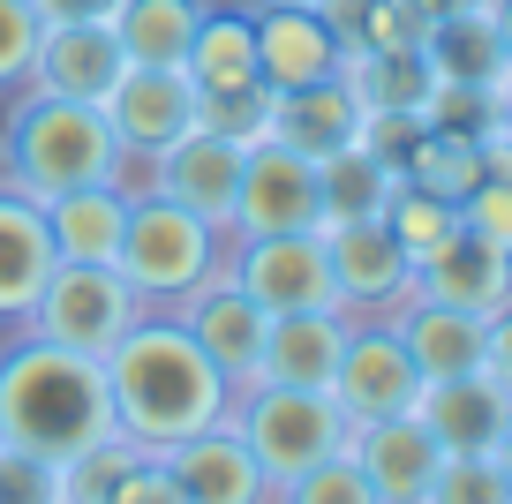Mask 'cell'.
<instances>
[{
    "mask_svg": "<svg viewBox=\"0 0 512 504\" xmlns=\"http://www.w3.org/2000/svg\"><path fill=\"white\" fill-rule=\"evenodd\" d=\"M226 422L241 429V444L256 452V467L279 482H294V474H309L317 459L347 452V414H339L332 392H302V384H241L234 407H226Z\"/></svg>",
    "mask_w": 512,
    "mask_h": 504,
    "instance_id": "obj_5",
    "label": "cell"
},
{
    "mask_svg": "<svg viewBox=\"0 0 512 504\" xmlns=\"http://www.w3.org/2000/svg\"><path fill=\"white\" fill-rule=\"evenodd\" d=\"M422 128H445V136H490L497 128V98L467 91V83H430V106H422Z\"/></svg>",
    "mask_w": 512,
    "mask_h": 504,
    "instance_id": "obj_37",
    "label": "cell"
},
{
    "mask_svg": "<svg viewBox=\"0 0 512 504\" xmlns=\"http://www.w3.org/2000/svg\"><path fill=\"white\" fill-rule=\"evenodd\" d=\"M38 23H113L121 0H31Z\"/></svg>",
    "mask_w": 512,
    "mask_h": 504,
    "instance_id": "obj_42",
    "label": "cell"
},
{
    "mask_svg": "<svg viewBox=\"0 0 512 504\" xmlns=\"http://www.w3.org/2000/svg\"><path fill=\"white\" fill-rule=\"evenodd\" d=\"M490 16H497V46H505V68H512V0H490Z\"/></svg>",
    "mask_w": 512,
    "mask_h": 504,
    "instance_id": "obj_44",
    "label": "cell"
},
{
    "mask_svg": "<svg viewBox=\"0 0 512 504\" xmlns=\"http://www.w3.org/2000/svg\"><path fill=\"white\" fill-rule=\"evenodd\" d=\"M347 91H354V106L362 113H415L422 121V106H430V61L422 53H347Z\"/></svg>",
    "mask_w": 512,
    "mask_h": 504,
    "instance_id": "obj_29",
    "label": "cell"
},
{
    "mask_svg": "<svg viewBox=\"0 0 512 504\" xmlns=\"http://www.w3.org/2000/svg\"><path fill=\"white\" fill-rule=\"evenodd\" d=\"M347 459L369 474L377 504H422L430 497V474L445 467L437 437L422 429V414H377V422H354L347 429Z\"/></svg>",
    "mask_w": 512,
    "mask_h": 504,
    "instance_id": "obj_13",
    "label": "cell"
},
{
    "mask_svg": "<svg viewBox=\"0 0 512 504\" xmlns=\"http://www.w3.org/2000/svg\"><path fill=\"white\" fill-rule=\"evenodd\" d=\"M422 61H430L437 83H467V91H490L512 76L505 68V46H497V16L490 0H475V8H460V16L430 23V38H422Z\"/></svg>",
    "mask_w": 512,
    "mask_h": 504,
    "instance_id": "obj_23",
    "label": "cell"
},
{
    "mask_svg": "<svg viewBox=\"0 0 512 504\" xmlns=\"http://www.w3.org/2000/svg\"><path fill=\"white\" fill-rule=\"evenodd\" d=\"M38 8L31 0H0V98H16L31 83V53H38Z\"/></svg>",
    "mask_w": 512,
    "mask_h": 504,
    "instance_id": "obj_38",
    "label": "cell"
},
{
    "mask_svg": "<svg viewBox=\"0 0 512 504\" xmlns=\"http://www.w3.org/2000/svg\"><path fill=\"white\" fill-rule=\"evenodd\" d=\"M181 68H189L196 91H241V83H256V16L249 8H204Z\"/></svg>",
    "mask_w": 512,
    "mask_h": 504,
    "instance_id": "obj_26",
    "label": "cell"
},
{
    "mask_svg": "<svg viewBox=\"0 0 512 504\" xmlns=\"http://www.w3.org/2000/svg\"><path fill=\"white\" fill-rule=\"evenodd\" d=\"M422 504H512V482L490 452H460L430 474V497Z\"/></svg>",
    "mask_w": 512,
    "mask_h": 504,
    "instance_id": "obj_35",
    "label": "cell"
},
{
    "mask_svg": "<svg viewBox=\"0 0 512 504\" xmlns=\"http://www.w3.org/2000/svg\"><path fill=\"white\" fill-rule=\"evenodd\" d=\"M324 256H332V286H339V309L347 316H392L415 301V256L400 249V234L384 219H354V226H317Z\"/></svg>",
    "mask_w": 512,
    "mask_h": 504,
    "instance_id": "obj_9",
    "label": "cell"
},
{
    "mask_svg": "<svg viewBox=\"0 0 512 504\" xmlns=\"http://www.w3.org/2000/svg\"><path fill=\"white\" fill-rule=\"evenodd\" d=\"M234 189H241V143H226L219 128L196 121L181 143L159 151V196H174L181 211H196L204 226H234Z\"/></svg>",
    "mask_w": 512,
    "mask_h": 504,
    "instance_id": "obj_17",
    "label": "cell"
},
{
    "mask_svg": "<svg viewBox=\"0 0 512 504\" xmlns=\"http://www.w3.org/2000/svg\"><path fill=\"white\" fill-rule=\"evenodd\" d=\"M121 226H128V196L113 181H91V189H68L46 204V234L61 264H113L121 256Z\"/></svg>",
    "mask_w": 512,
    "mask_h": 504,
    "instance_id": "obj_24",
    "label": "cell"
},
{
    "mask_svg": "<svg viewBox=\"0 0 512 504\" xmlns=\"http://www.w3.org/2000/svg\"><path fill=\"white\" fill-rule=\"evenodd\" d=\"M136 316H144V301H136V286L113 264H53V279L38 286L23 331H31V339H53V347H68V354H106Z\"/></svg>",
    "mask_w": 512,
    "mask_h": 504,
    "instance_id": "obj_6",
    "label": "cell"
},
{
    "mask_svg": "<svg viewBox=\"0 0 512 504\" xmlns=\"http://www.w3.org/2000/svg\"><path fill=\"white\" fill-rule=\"evenodd\" d=\"M196 83L181 61H128L121 83L106 91V121L121 136V151H151L159 158L166 143H181L196 128Z\"/></svg>",
    "mask_w": 512,
    "mask_h": 504,
    "instance_id": "obj_11",
    "label": "cell"
},
{
    "mask_svg": "<svg viewBox=\"0 0 512 504\" xmlns=\"http://www.w3.org/2000/svg\"><path fill=\"white\" fill-rule=\"evenodd\" d=\"M317 8L339 53H422V38H430V23L407 0H317Z\"/></svg>",
    "mask_w": 512,
    "mask_h": 504,
    "instance_id": "obj_28",
    "label": "cell"
},
{
    "mask_svg": "<svg viewBox=\"0 0 512 504\" xmlns=\"http://www.w3.org/2000/svg\"><path fill=\"white\" fill-rule=\"evenodd\" d=\"M204 8L211 0H121L113 8V38H121L128 61H181Z\"/></svg>",
    "mask_w": 512,
    "mask_h": 504,
    "instance_id": "obj_30",
    "label": "cell"
},
{
    "mask_svg": "<svg viewBox=\"0 0 512 504\" xmlns=\"http://www.w3.org/2000/svg\"><path fill=\"white\" fill-rule=\"evenodd\" d=\"M121 68H128V53H121V38H113V23H46V31H38V53H31V91L106 106Z\"/></svg>",
    "mask_w": 512,
    "mask_h": 504,
    "instance_id": "obj_16",
    "label": "cell"
},
{
    "mask_svg": "<svg viewBox=\"0 0 512 504\" xmlns=\"http://www.w3.org/2000/svg\"><path fill=\"white\" fill-rule=\"evenodd\" d=\"M98 369H106V399H113V437L136 452H174L181 437L226 422V407H234L226 377L181 331L174 309H144L98 354Z\"/></svg>",
    "mask_w": 512,
    "mask_h": 504,
    "instance_id": "obj_1",
    "label": "cell"
},
{
    "mask_svg": "<svg viewBox=\"0 0 512 504\" xmlns=\"http://www.w3.org/2000/svg\"><path fill=\"white\" fill-rule=\"evenodd\" d=\"M490 459L505 467V482H512V422H505V437H497V452H490Z\"/></svg>",
    "mask_w": 512,
    "mask_h": 504,
    "instance_id": "obj_46",
    "label": "cell"
},
{
    "mask_svg": "<svg viewBox=\"0 0 512 504\" xmlns=\"http://www.w3.org/2000/svg\"><path fill=\"white\" fill-rule=\"evenodd\" d=\"M324 226V166L287 143H256L241 151V189H234V226L226 241L249 234H317Z\"/></svg>",
    "mask_w": 512,
    "mask_h": 504,
    "instance_id": "obj_7",
    "label": "cell"
},
{
    "mask_svg": "<svg viewBox=\"0 0 512 504\" xmlns=\"http://www.w3.org/2000/svg\"><path fill=\"white\" fill-rule=\"evenodd\" d=\"M272 504H377V489H369V474L354 467L347 452L317 459L309 474H294V482H279Z\"/></svg>",
    "mask_w": 512,
    "mask_h": 504,
    "instance_id": "obj_36",
    "label": "cell"
},
{
    "mask_svg": "<svg viewBox=\"0 0 512 504\" xmlns=\"http://www.w3.org/2000/svg\"><path fill=\"white\" fill-rule=\"evenodd\" d=\"M475 174H482V143L445 136V128H415V143H407V158H400V181H415V189H430V196H452V204L467 196Z\"/></svg>",
    "mask_w": 512,
    "mask_h": 504,
    "instance_id": "obj_31",
    "label": "cell"
},
{
    "mask_svg": "<svg viewBox=\"0 0 512 504\" xmlns=\"http://www.w3.org/2000/svg\"><path fill=\"white\" fill-rule=\"evenodd\" d=\"M106 504H181V482L166 474V452H128Z\"/></svg>",
    "mask_w": 512,
    "mask_h": 504,
    "instance_id": "obj_39",
    "label": "cell"
},
{
    "mask_svg": "<svg viewBox=\"0 0 512 504\" xmlns=\"http://www.w3.org/2000/svg\"><path fill=\"white\" fill-rule=\"evenodd\" d=\"M422 392V369L407 354V339L377 316H354L347 347H339V369H332V399L347 422H377V414H407Z\"/></svg>",
    "mask_w": 512,
    "mask_h": 504,
    "instance_id": "obj_10",
    "label": "cell"
},
{
    "mask_svg": "<svg viewBox=\"0 0 512 504\" xmlns=\"http://www.w3.org/2000/svg\"><path fill=\"white\" fill-rule=\"evenodd\" d=\"M106 437H113V399L98 354H68L31 331L0 347V444L61 467Z\"/></svg>",
    "mask_w": 512,
    "mask_h": 504,
    "instance_id": "obj_2",
    "label": "cell"
},
{
    "mask_svg": "<svg viewBox=\"0 0 512 504\" xmlns=\"http://www.w3.org/2000/svg\"><path fill=\"white\" fill-rule=\"evenodd\" d=\"M256 16V83L264 91H302L347 68L324 8H249Z\"/></svg>",
    "mask_w": 512,
    "mask_h": 504,
    "instance_id": "obj_18",
    "label": "cell"
},
{
    "mask_svg": "<svg viewBox=\"0 0 512 504\" xmlns=\"http://www.w3.org/2000/svg\"><path fill=\"white\" fill-rule=\"evenodd\" d=\"M272 106L279 98L264 91V83H241V91H204L196 98V121L219 128V136L241 143V151H256V143H272Z\"/></svg>",
    "mask_w": 512,
    "mask_h": 504,
    "instance_id": "obj_33",
    "label": "cell"
},
{
    "mask_svg": "<svg viewBox=\"0 0 512 504\" xmlns=\"http://www.w3.org/2000/svg\"><path fill=\"white\" fill-rule=\"evenodd\" d=\"M53 234H46V204H31V196L0 189V324H16L31 316L38 286L53 279Z\"/></svg>",
    "mask_w": 512,
    "mask_h": 504,
    "instance_id": "obj_21",
    "label": "cell"
},
{
    "mask_svg": "<svg viewBox=\"0 0 512 504\" xmlns=\"http://www.w3.org/2000/svg\"><path fill=\"white\" fill-rule=\"evenodd\" d=\"M415 414L437 437V452L460 459V452H497V437L512 422V399L490 384V369H467V377H430L415 392Z\"/></svg>",
    "mask_w": 512,
    "mask_h": 504,
    "instance_id": "obj_19",
    "label": "cell"
},
{
    "mask_svg": "<svg viewBox=\"0 0 512 504\" xmlns=\"http://www.w3.org/2000/svg\"><path fill=\"white\" fill-rule=\"evenodd\" d=\"M384 226H392V234H400V249L422 264V256H430L437 241H445L452 226H460V204H452V196H430V189H415V181H400V196H392Z\"/></svg>",
    "mask_w": 512,
    "mask_h": 504,
    "instance_id": "obj_34",
    "label": "cell"
},
{
    "mask_svg": "<svg viewBox=\"0 0 512 504\" xmlns=\"http://www.w3.org/2000/svg\"><path fill=\"white\" fill-rule=\"evenodd\" d=\"M166 474L181 482V504H272V474L256 467V452L241 444L234 422H211L196 437H181L166 452Z\"/></svg>",
    "mask_w": 512,
    "mask_h": 504,
    "instance_id": "obj_15",
    "label": "cell"
},
{
    "mask_svg": "<svg viewBox=\"0 0 512 504\" xmlns=\"http://www.w3.org/2000/svg\"><path fill=\"white\" fill-rule=\"evenodd\" d=\"M497 136H505V143H512V76H505V83H497Z\"/></svg>",
    "mask_w": 512,
    "mask_h": 504,
    "instance_id": "obj_45",
    "label": "cell"
},
{
    "mask_svg": "<svg viewBox=\"0 0 512 504\" xmlns=\"http://www.w3.org/2000/svg\"><path fill=\"white\" fill-rule=\"evenodd\" d=\"M53 497H61V467L0 444V504H53Z\"/></svg>",
    "mask_w": 512,
    "mask_h": 504,
    "instance_id": "obj_40",
    "label": "cell"
},
{
    "mask_svg": "<svg viewBox=\"0 0 512 504\" xmlns=\"http://www.w3.org/2000/svg\"><path fill=\"white\" fill-rule=\"evenodd\" d=\"M482 324H490V316L445 309V301H422V294L392 316V331L407 339L422 384H430V377H467V369H482Z\"/></svg>",
    "mask_w": 512,
    "mask_h": 504,
    "instance_id": "obj_25",
    "label": "cell"
},
{
    "mask_svg": "<svg viewBox=\"0 0 512 504\" xmlns=\"http://www.w3.org/2000/svg\"><path fill=\"white\" fill-rule=\"evenodd\" d=\"M482 369H490V384L512 399V301L482 324Z\"/></svg>",
    "mask_w": 512,
    "mask_h": 504,
    "instance_id": "obj_41",
    "label": "cell"
},
{
    "mask_svg": "<svg viewBox=\"0 0 512 504\" xmlns=\"http://www.w3.org/2000/svg\"><path fill=\"white\" fill-rule=\"evenodd\" d=\"M113 158H121V136H113L106 106H83V98H53L23 83L0 121V189L31 196V204L113 181Z\"/></svg>",
    "mask_w": 512,
    "mask_h": 504,
    "instance_id": "obj_3",
    "label": "cell"
},
{
    "mask_svg": "<svg viewBox=\"0 0 512 504\" xmlns=\"http://www.w3.org/2000/svg\"><path fill=\"white\" fill-rule=\"evenodd\" d=\"M249 8H317V0H249Z\"/></svg>",
    "mask_w": 512,
    "mask_h": 504,
    "instance_id": "obj_47",
    "label": "cell"
},
{
    "mask_svg": "<svg viewBox=\"0 0 512 504\" xmlns=\"http://www.w3.org/2000/svg\"><path fill=\"white\" fill-rule=\"evenodd\" d=\"M400 196V166L377 158L369 143H347L339 158H324V226H354V219H384Z\"/></svg>",
    "mask_w": 512,
    "mask_h": 504,
    "instance_id": "obj_27",
    "label": "cell"
},
{
    "mask_svg": "<svg viewBox=\"0 0 512 504\" xmlns=\"http://www.w3.org/2000/svg\"><path fill=\"white\" fill-rule=\"evenodd\" d=\"M174 316H181V331H189L196 347L211 354V369L226 377V392L256 384V362H264V331H272V316H264L234 279H226V264L211 271L196 294H181Z\"/></svg>",
    "mask_w": 512,
    "mask_h": 504,
    "instance_id": "obj_12",
    "label": "cell"
},
{
    "mask_svg": "<svg viewBox=\"0 0 512 504\" xmlns=\"http://www.w3.org/2000/svg\"><path fill=\"white\" fill-rule=\"evenodd\" d=\"M460 226H475L482 241H497V249H512V143L497 136H482V174L467 181V196H460Z\"/></svg>",
    "mask_w": 512,
    "mask_h": 504,
    "instance_id": "obj_32",
    "label": "cell"
},
{
    "mask_svg": "<svg viewBox=\"0 0 512 504\" xmlns=\"http://www.w3.org/2000/svg\"><path fill=\"white\" fill-rule=\"evenodd\" d=\"M219 264H226V279H234L264 316H287V309H339L324 234H249V241H226Z\"/></svg>",
    "mask_w": 512,
    "mask_h": 504,
    "instance_id": "obj_8",
    "label": "cell"
},
{
    "mask_svg": "<svg viewBox=\"0 0 512 504\" xmlns=\"http://www.w3.org/2000/svg\"><path fill=\"white\" fill-rule=\"evenodd\" d=\"M422 23H445V16H460V8H475V0H407Z\"/></svg>",
    "mask_w": 512,
    "mask_h": 504,
    "instance_id": "obj_43",
    "label": "cell"
},
{
    "mask_svg": "<svg viewBox=\"0 0 512 504\" xmlns=\"http://www.w3.org/2000/svg\"><path fill=\"white\" fill-rule=\"evenodd\" d=\"M415 294L445 301V309H467V316H497L512 301V249L482 241L475 226H452V234L415 264Z\"/></svg>",
    "mask_w": 512,
    "mask_h": 504,
    "instance_id": "obj_14",
    "label": "cell"
},
{
    "mask_svg": "<svg viewBox=\"0 0 512 504\" xmlns=\"http://www.w3.org/2000/svg\"><path fill=\"white\" fill-rule=\"evenodd\" d=\"M219 256H226L219 226H204L196 211H181L174 196H136V204H128V226H121L113 271L136 286L144 309H174L181 294H196V286L219 271Z\"/></svg>",
    "mask_w": 512,
    "mask_h": 504,
    "instance_id": "obj_4",
    "label": "cell"
},
{
    "mask_svg": "<svg viewBox=\"0 0 512 504\" xmlns=\"http://www.w3.org/2000/svg\"><path fill=\"white\" fill-rule=\"evenodd\" d=\"M272 136L302 158H339L354 136H362V106H354L347 76H324V83H302V91H272Z\"/></svg>",
    "mask_w": 512,
    "mask_h": 504,
    "instance_id": "obj_22",
    "label": "cell"
},
{
    "mask_svg": "<svg viewBox=\"0 0 512 504\" xmlns=\"http://www.w3.org/2000/svg\"><path fill=\"white\" fill-rule=\"evenodd\" d=\"M347 331H354L347 309H287V316H272L256 377L264 384H302V392H332V369H339Z\"/></svg>",
    "mask_w": 512,
    "mask_h": 504,
    "instance_id": "obj_20",
    "label": "cell"
}]
</instances>
